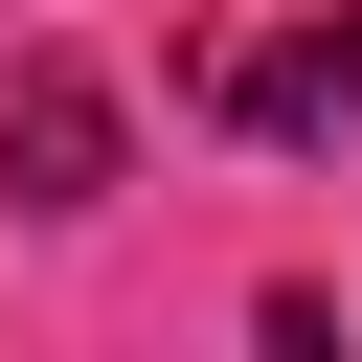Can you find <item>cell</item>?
Segmentation results:
<instances>
[{
  "mask_svg": "<svg viewBox=\"0 0 362 362\" xmlns=\"http://www.w3.org/2000/svg\"><path fill=\"white\" fill-rule=\"evenodd\" d=\"M0 158H23V181H0L23 226H90V204H113V90L45 45V68H23V113H0Z\"/></svg>",
  "mask_w": 362,
  "mask_h": 362,
  "instance_id": "6da1fadb",
  "label": "cell"
},
{
  "mask_svg": "<svg viewBox=\"0 0 362 362\" xmlns=\"http://www.w3.org/2000/svg\"><path fill=\"white\" fill-rule=\"evenodd\" d=\"M249 362H339V317H317V294H272V317H249Z\"/></svg>",
  "mask_w": 362,
  "mask_h": 362,
  "instance_id": "3957f363",
  "label": "cell"
},
{
  "mask_svg": "<svg viewBox=\"0 0 362 362\" xmlns=\"http://www.w3.org/2000/svg\"><path fill=\"white\" fill-rule=\"evenodd\" d=\"M204 113H226V136H339V113H362V0H339V23H294V45H226V68H204Z\"/></svg>",
  "mask_w": 362,
  "mask_h": 362,
  "instance_id": "7a4b0ae2",
  "label": "cell"
}]
</instances>
